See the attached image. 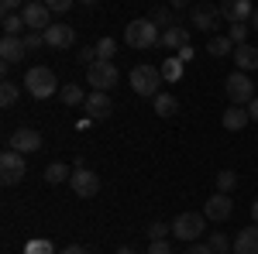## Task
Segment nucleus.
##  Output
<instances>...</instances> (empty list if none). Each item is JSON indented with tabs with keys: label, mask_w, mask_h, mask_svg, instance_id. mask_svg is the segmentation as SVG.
I'll return each mask as SVG.
<instances>
[{
	"label": "nucleus",
	"mask_w": 258,
	"mask_h": 254,
	"mask_svg": "<svg viewBox=\"0 0 258 254\" xmlns=\"http://www.w3.org/2000/svg\"><path fill=\"white\" fill-rule=\"evenodd\" d=\"M45 45H48V48H55V52H66L69 45H76V28H73V24H66V21L48 24V31H45Z\"/></svg>",
	"instance_id": "nucleus-8"
},
{
	"label": "nucleus",
	"mask_w": 258,
	"mask_h": 254,
	"mask_svg": "<svg viewBox=\"0 0 258 254\" xmlns=\"http://www.w3.org/2000/svg\"><path fill=\"white\" fill-rule=\"evenodd\" d=\"M231 210H234V203H231L227 193H214L210 199H207V206H203L207 220H217V223H224V220L231 216Z\"/></svg>",
	"instance_id": "nucleus-15"
},
{
	"label": "nucleus",
	"mask_w": 258,
	"mask_h": 254,
	"mask_svg": "<svg viewBox=\"0 0 258 254\" xmlns=\"http://www.w3.org/2000/svg\"><path fill=\"white\" fill-rule=\"evenodd\" d=\"M24 55H28V45H24L21 35H4V38H0V59H4V65L21 62Z\"/></svg>",
	"instance_id": "nucleus-14"
},
{
	"label": "nucleus",
	"mask_w": 258,
	"mask_h": 254,
	"mask_svg": "<svg viewBox=\"0 0 258 254\" xmlns=\"http://www.w3.org/2000/svg\"><path fill=\"white\" fill-rule=\"evenodd\" d=\"M41 144H45V137H41V131H35V127H18V131L11 134V148H14V151H21V155L38 151Z\"/></svg>",
	"instance_id": "nucleus-11"
},
{
	"label": "nucleus",
	"mask_w": 258,
	"mask_h": 254,
	"mask_svg": "<svg viewBox=\"0 0 258 254\" xmlns=\"http://www.w3.org/2000/svg\"><path fill=\"white\" fill-rule=\"evenodd\" d=\"M21 24H24V18L14 14V11H7V14H4V35H18Z\"/></svg>",
	"instance_id": "nucleus-31"
},
{
	"label": "nucleus",
	"mask_w": 258,
	"mask_h": 254,
	"mask_svg": "<svg viewBox=\"0 0 258 254\" xmlns=\"http://www.w3.org/2000/svg\"><path fill=\"white\" fill-rule=\"evenodd\" d=\"M86 79H90V86H93V90H103V93H107V90H114V86L120 82V72H117V65H114V62H100L97 59L90 69H86Z\"/></svg>",
	"instance_id": "nucleus-7"
},
{
	"label": "nucleus",
	"mask_w": 258,
	"mask_h": 254,
	"mask_svg": "<svg viewBox=\"0 0 258 254\" xmlns=\"http://www.w3.org/2000/svg\"><path fill=\"white\" fill-rule=\"evenodd\" d=\"M59 254H86V247H80V244H69V247H62Z\"/></svg>",
	"instance_id": "nucleus-40"
},
{
	"label": "nucleus",
	"mask_w": 258,
	"mask_h": 254,
	"mask_svg": "<svg viewBox=\"0 0 258 254\" xmlns=\"http://www.w3.org/2000/svg\"><path fill=\"white\" fill-rule=\"evenodd\" d=\"M24 90H28L35 100H52V97L62 90V86H59V79H55V72H52V69L35 65V69L24 76Z\"/></svg>",
	"instance_id": "nucleus-2"
},
{
	"label": "nucleus",
	"mask_w": 258,
	"mask_h": 254,
	"mask_svg": "<svg viewBox=\"0 0 258 254\" xmlns=\"http://www.w3.org/2000/svg\"><path fill=\"white\" fill-rule=\"evenodd\" d=\"M73 172H69V165H62V161H52L48 168H45V182L48 186H59V182H69Z\"/></svg>",
	"instance_id": "nucleus-24"
},
{
	"label": "nucleus",
	"mask_w": 258,
	"mask_h": 254,
	"mask_svg": "<svg viewBox=\"0 0 258 254\" xmlns=\"http://www.w3.org/2000/svg\"><path fill=\"white\" fill-rule=\"evenodd\" d=\"M207 52H210L214 59H224V55H234V41L227 38V35H214V38L207 41Z\"/></svg>",
	"instance_id": "nucleus-21"
},
{
	"label": "nucleus",
	"mask_w": 258,
	"mask_h": 254,
	"mask_svg": "<svg viewBox=\"0 0 258 254\" xmlns=\"http://www.w3.org/2000/svg\"><path fill=\"white\" fill-rule=\"evenodd\" d=\"M234 254H258V223L255 227H244L234 237Z\"/></svg>",
	"instance_id": "nucleus-19"
},
{
	"label": "nucleus",
	"mask_w": 258,
	"mask_h": 254,
	"mask_svg": "<svg viewBox=\"0 0 258 254\" xmlns=\"http://www.w3.org/2000/svg\"><path fill=\"white\" fill-rule=\"evenodd\" d=\"M224 127L227 131H244L248 127V120H251V114H248V107H238V103H231L227 110H224Z\"/></svg>",
	"instance_id": "nucleus-17"
},
{
	"label": "nucleus",
	"mask_w": 258,
	"mask_h": 254,
	"mask_svg": "<svg viewBox=\"0 0 258 254\" xmlns=\"http://www.w3.org/2000/svg\"><path fill=\"white\" fill-rule=\"evenodd\" d=\"M59 97H62L66 107H83V103H86V93H83L76 82H66V86L59 90Z\"/></svg>",
	"instance_id": "nucleus-23"
},
{
	"label": "nucleus",
	"mask_w": 258,
	"mask_h": 254,
	"mask_svg": "<svg viewBox=\"0 0 258 254\" xmlns=\"http://www.w3.org/2000/svg\"><path fill=\"white\" fill-rule=\"evenodd\" d=\"M234 62H238L241 72H251V69H258V48L255 45H234Z\"/></svg>",
	"instance_id": "nucleus-18"
},
{
	"label": "nucleus",
	"mask_w": 258,
	"mask_h": 254,
	"mask_svg": "<svg viewBox=\"0 0 258 254\" xmlns=\"http://www.w3.org/2000/svg\"><path fill=\"white\" fill-rule=\"evenodd\" d=\"M159 82H162L159 65H135L131 69V90L138 97H159Z\"/></svg>",
	"instance_id": "nucleus-5"
},
{
	"label": "nucleus",
	"mask_w": 258,
	"mask_h": 254,
	"mask_svg": "<svg viewBox=\"0 0 258 254\" xmlns=\"http://www.w3.org/2000/svg\"><path fill=\"white\" fill-rule=\"evenodd\" d=\"M207 244H210V251H214V254H227V251H234V240H227V234H214L210 240H207Z\"/></svg>",
	"instance_id": "nucleus-30"
},
{
	"label": "nucleus",
	"mask_w": 258,
	"mask_h": 254,
	"mask_svg": "<svg viewBox=\"0 0 258 254\" xmlns=\"http://www.w3.org/2000/svg\"><path fill=\"white\" fill-rule=\"evenodd\" d=\"M114 254H138V251H135L131 244H124V247H117V251H114Z\"/></svg>",
	"instance_id": "nucleus-44"
},
{
	"label": "nucleus",
	"mask_w": 258,
	"mask_h": 254,
	"mask_svg": "<svg viewBox=\"0 0 258 254\" xmlns=\"http://www.w3.org/2000/svg\"><path fill=\"white\" fill-rule=\"evenodd\" d=\"M251 0H220V14H224V21H231V24H238V21L251 18Z\"/></svg>",
	"instance_id": "nucleus-16"
},
{
	"label": "nucleus",
	"mask_w": 258,
	"mask_h": 254,
	"mask_svg": "<svg viewBox=\"0 0 258 254\" xmlns=\"http://www.w3.org/2000/svg\"><path fill=\"white\" fill-rule=\"evenodd\" d=\"M251 28H255V31H258V7H255V11H251Z\"/></svg>",
	"instance_id": "nucleus-46"
},
{
	"label": "nucleus",
	"mask_w": 258,
	"mask_h": 254,
	"mask_svg": "<svg viewBox=\"0 0 258 254\" xmlns=\"http://www.w3.org/2000/svg\"><path fill=\"white\" fill-rule=\"evenodd\" d=\"M69 186H73V193L80 196V199H93L100 193V176L90 172V168H76L73 179H69Z\"/></svg>",
	"instance_id": "nucleus-9"
},
{
	"label": "nucleus",
	"mask_w": 258,
	"mask_h": 254,
	"mask_svg": "<svg viewBox=\"0 0 258 254\" xmlns=\"http://www.w3.org/2000/svg\"><path fill=\"white\" fill-rule=\"evenodd\" d=\"M80 4H86V7H93V4H100V0H80Z\"/></svg>",
	"instance_id": "nucleus-47"
},
{
	"label": "nucleus",
	"mask_w": 258,
	"mask_h": 254,
	"mask_svg": "<svg viewBox=\"0 0 258 254\" xmlns=\"http://www.w3.org/2000/svg\"><path fill=\"white\" fill-rule=\"evenodd\" d=\"M186 4H189V0H169V7H172V11H182Z\"/></svg>",
	"instance_id": "nucleus-43"
},
{
	"label": "nucleus",
	"mask_w": 258,
	"mask_h": 254,
	"mask_svg": "<svg viewBox=\"0 0 258 254\" xmlns=\"http://www.w3.org/2000/svg\"><path fill=\"white\" fill-rule=\"evenodd\" d=\"M148 18L155 21V24H159L162 31H169V28H176V14H172V7H155V11H152Z\"/></svg>",
	"instance_id": "nucleus-27"
},
{
	"label": "nucleus",
	"mask_w": 258,
	"mask_h": 254,
	"mask_svg": "<svg viewBox=\"0 0 258 254\" xmlns=\"http://www.w3.org/2000/svg\"><path fill=\"white\" fill-rule=\"evenodd\" d=\"M83 110H86V117H90V120H103V117H110L114 103L107 100L103 90H93V93L86 97V103H83Z\"/></svg>",
	"instance_id": "nucleus-13"
},
{
	"label": "nucleus",
	"mask_w": 258,
	"mask_h": 254,
	"mask_svg": "<svg viewBox=\"0 0 258 254\" xmlns=\"http://www.w3.org/2000/svg\"><path fill=\"white\" fill-rule=\"evenodd\" d=\"M48 14H52V11H48L41 0L38 4H24V7H21L24 28H31V31H48Z\"/></svg>",
	"instance_id": "nucleus-12"
},
{
	"label": "nucleus",
	"mask_w": 258,
	"mask_h": 254,
	"mask_svg": "<svg viewBox=\"0 0 258 254\" xmlns=\"http://www.w3.org/2000/svg\"><path fill=\"white\" fill-rule=\"evenodd\" d=\"M159 45H165V48H186V45H189V35H186V28H182V24H176V28L162 31Z\"/></svg>",
	"instance_id": "nucleus-20"
},
{
	"label": "nucleus",
	"mask_w": 258,
	"mask_h": 254,
	"mask_svg": "<svg viewBox=\"0 0 258 254\" xmlns=\"http://www.w3.org/2000/svg\"><path fill=\"white\" fill-rule=\"evenodd\" d=\"M18 97H21V90L11 82V79H4V86H0V103H4V107H14Z\"/></svg>",
	"instance_id": "nucleus-29"
},
{
	"label": "nucleus",
	"mask_w": 258,
	"mask_h": 254,
	"mask_svg": "<svg viewBox=\"0 0 258 254\" xmlns=\"http://www.w3.org/2000/svg\"><path fill=\"white\" fill-rule=\"evenodd\" d=\"M155 114H159V117H176L179 100L172 97V93H159V97H155Z\"/></svg>",
	"instance_id": "nucleus-22"
},
{
	"label": "nucleus",
	"mask_w": 258,
	"mask_h": 254,
	"mask_svg": "<svg viewBox=\"0 0 258 254\" xmlns=\"http://www.w3.org/2000/svg\"><path fill=\"white\" fill-rule=\"evenodd\" d=\"M227 38L234 41V45H244V38H248V21H238V24H231Z\"/></svg>",
	"instance_id": "nucleus-32"
},
{
	"label": "nucleus",
	"mask_w": 258,
	"mask_h": 254,
	"mask_svg": "<svg viewBox=\"0 0 258 254\" xmlns=\"http://www.w3.org/2000/svg\"><path fill=\"white\" fill-rule=\"evenodd\" d=\"M24 45H28V52L45 48V31H28V35H24Z\"/></svg>",
	"instance_id": "nucleus-33"
},
{
	"label": "nucleus",
	"mask_w": 258,
	"mask_h": 254,
	"mask_svg": "<svg viewBox=\"0 0 258 254\" xmlns=\"http://www.w3.org/2000/svg\"><path fill=\"white\" fill-rule=\"evenodd\" d=\"M224 93H227V100L231 103H238V107H248L251 100H255V82H251V76L248 72H231L227 76V82H224Z\"/></svg>",
	"instance_id": "nucleus-4"
},
{
	"label": "nucleus",
	"mask_w": 258,
	"mask_h": 254,
	"mask_svg": "<svg viewBox=\"0 0 258 254\" xmlns=\"http://www.w3.org/2000/svg\"><path fill=\"white\" fill-rule=\"evenodd\" d=\"M41 4H45L52 14H66V11L73 7V0H41Z\"/></svg>",
	"instance_id": "nucleus-36"
},
{
	"label": "nucleus",
	"mask_w": 258,
	"mask_h": 254,
	"mask_svg": "<svg viewBox=\"0 0 258 254\" xmlns=\"http://www.w3.org/2000/svg\"><path fill=\"white\" fill-rule=\"evenodd\" d=\"M169 230H172V223H162V220H155V223L148 227V237H152V240H165V234H169Z\"/></svg>",
	"instance_id": "nucleus-34"
},
{
	"label": "nucleus",
	"mask_w": 258,
	"mask_h": 254,
	"mask_svg": "<svg viewBox=\"0 0 258 254\" xmlns=\"http://www.w3.org/2000/svg\"><path fill=\"white\" fill-rule=\"evenodd\" d=\"M214 186H217V193H234L238 189V172H231V168H224V172H217V179H214Z\"/></svg>",
	"instance_id": "nucleus-26"
},
{
	"label": "nucleus",
	"mask_w": 258,
	"mask_h": 254,
	"mask_svg": "<svg viewBox=\"0 0 258 254\" xmlns=\"http://www.w3.org/2000/svg\"><path fill=\"white\" fill-rule=\"evenodd\" d=\"M159 72H162V79H165V82H179V79H182V59H165L159 65Z\"/></svg>",
	"instance_id": "nucleus-25"
},
{
	"label": "nucleus",
	"mask_w": 258,
	"mask_h": 254,
	"mask_svg": "<svg viewBox=\"0 0 258 254\" xmlns=\"http://www.w3.org/2000/svg\"><path fill=\"white\" fill-rule=\"evenodd\" d=\"M93 48H97V59L100 62H110V59H114V52H117V41H114V38H100Z\"/></svg>",
	"instance_id": "nucleus-28"
},
{
	"label": "nucleus",
	"mask_w": 258,
	"mask_h": 254,
	"mask_svg": "<svg viewBox=\"0 0 258 254\" xmlns=\"http://www.w3.org/2000/svg\"><path fill=\"white\" fill-rule=\"evenodd\" d=\"M189 21H193L197 31H214L217 21H224V14H220V7H214V4H193Z\"/></svg>",
	"instance_id": "nucleus-10"
},
{
	"label": "nucleus",
	"mask_w": 258,
	"mask_h": 254,
	"mask_svg": "<svg viewBox=\"0 0 258 254\" xmlns=\"http://www.w3.org/2000/svg\"><path fill=\"white\" fill-rule=\"evenodd\" d=\"M182 254H214V251H210V244H197V240H193V244H186Z\"/></svg>",
	"instance_id": "nucleus-39"
},
{
	"label": "nucleus",
	"mask_w": 258,
	"mask_h": 254,
	"mask_svg": "<svg viewBox=\"0 0 258 254\" xmlns=\"http://www.w3.org/2000/svg\"><path fill=\"white\" fill-rule=\"evenodd\" d=\"M28 4H38V0H28Z\"/></svg>",
	"instance_id": "nucleus-48"
},
{
	"label": "nucleus",
	"mask_w": 258,
	"mask_h": 254,
	"mask_svg": "<svg viewBox=\"0 0 258 254\" xmlns=\"http://www.w3.org/2000/svg\"><path fill=\"white\" fill-rule=\"evenodd\" d=\"M24 176H28V161H24V155L14 151V148H7V151L0 155V182H4V186H18Z\"/></svg>",
	"instance_id": "nucleus-6"
},
{
	"label": "nucleus",
	"mask_w": 258,
	"mask_h": 254,
	"mask_svg": "<svg viewBox=\"0 0 258 254\" xmlns=\"http://www.w3.org/2000/svg\"><path fill=\"white\" fill-rule=\"evenodd\" d=\"M80 62L86 65V69H90V65L97 62V48H80Z\"/></svg>",
	"instance_id": "nucleus-38"
},
{
	"label": "nucleus",
	"mask_w": 258,
	"mask_h": 254,
	"mask_svg": "<svg viewBox=\"0 0 258 254\" xmlns=\"http://www.w3.org/2000/svg\"><path fill=\"white\" fill-rule=\"evenodd\" d=\"M203 227H207V213H179L172 220V237H179L182 244H193L197 237H203Z\"/></svg>",
	"instance_id": "nucleus-3"
},
{
	"label": "nucleus",
	"mask_w": 258,
	"mask_h": 254,
	"mask_svg": "<svg viewBox=\"0 0 258 254\" xmlns=\"http://www.w3.org/2000/svg\"><path fill=\"white\" fill-rule=\"evenodd\" d=\"M148 254H172V247H169V240H152Z\"/></svg>",
	"instance_id": "nucleus-37"
},
{
	"label": "nucleus",
	"mask_w": 258,
	"mask_h": 254,
	"mask_svg": "<svg viewBox=\"0 0 258 254\" xmlns=\"http://www.w3.org/2000/svg\"><path fill=\"white\" fill-rule=\"evenodd\" d=\"M248 114H251V120H258V97L248 103Z\"/></svg>",
	"instance_id": "nucleus-42"
},
{
	"label": "nucleus",
	"mask_w": 258,
	"mask_h": 254,
	"mask_svg": "<svg viewBox=\"0 0 258 254\" xmlns=\"http://www.w3.org/2000/svg\"><path fill=\"white\" fill-rule=\"evenodd\" d=\"M124 41H127L131 48H155L162 41V28L152 18H138V21H131V24L124 28Z\"/></svg>",
	"instance_id": "nucleus-1"
},
{
	"label": "nucleus",
	"mask_w": 258,
	"mask_h": 254,
	"mask_svg": "<svg viewBox=\"0 0 258 254\" xmlns=\"http://www.w3.org/2000/svg\"><path fill=\"white\" fill-rule=\"evenodd\" d=\"M0 7H4V14H7V11H14V7H21V0H0Z\"/></svg>",
	"instance_id": "nucleus-41"
},
{
	"label": "nucleus",
	"mask_w": 258,
	"mask_h": 254,
	"mask_svg": "<svg viewBox=\"0 0 258 254\" xmlns=\"http://www.w3.org/2000/svg\"><path fill=\"white\" fill-rule=\"evenodd\" d=\"M24 254H55V247H52L48 240H31V244H28V251H24Z\"/></svg>",
	"instance_id": "nucleus-35"
},
{
	"label": "nucleus",
	"mask_w": 258,
	"mask_h": 254,
	"mask_svg": "<svg viewBox=\"0 0 258 254\" xmlns=\"http://www.w3.org/2000/svg\"><path fill=\"white\" fill-rule=\"evenodd\" d=\"M251 220H255V223H258V199H255V203H251Z\"/></svg>",
	"instance_id": "nucleus-45"
}]
</instances>
